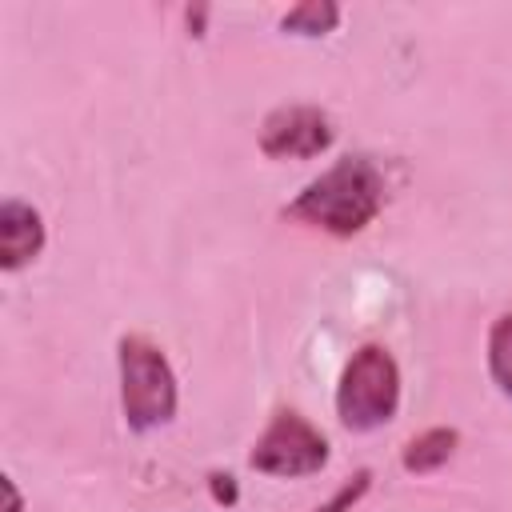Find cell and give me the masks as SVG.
<instances>
[{
    "label": "cell",
    "instance_id": "1",
    "mask_svg": "<svg viewBox=\"0 0 512 512\" xmlns=\"http://www.w3.org/2000/svg\"><path fill=\"white\" fill-rule=\"evenodd\" d=\"M384 208V176L368 156H344L328 172H320L288 208L284 216L324 228L332 236L364 232Z\"/></svg>",
    "mask_w": 512,
    "mask_h": 512
},
{
    "label": "cell",
    "instance_id": "2",
    "mask_svg": "<svg viewBox=\"0 0 512 512\" xmlns=\"http://www.w3.org/2000/svg\"><path fill=\"white\" fill-rule=\"evenodd\" d=\"M400 408V368L380 344H364L344 364L336 388V416L352 432L384 428Z\"/></svg>",
    "mask_w": 512,
    "mask_h": 512
},
{
    "label": "cell",
    "instance_id": "3",
    "mask_svg": "<svg viewBox=\"0 0 512 512\" xmlns=\"http://www.w3.org/2000/svg\"><path fill=\"white\" fill-rule=\"evenodd\" d=\"M120 404L136 432H152L176 416V376L148 336L120 340Z\"/></svg>",
    "mask_w": 512,
    "mask_h": 512
},
{
    "label": "cell",
    "instance_id": "4",
    "mask_svg": "<svg viewBox=\"0 0 512 512\" xmlns=\"http://www.w3.org/2000/svg\"><path fill=\"white\" fill-rule=\"evenodd\" d=\"M248 464L264 476H312L328 464V440L300 412H276L256 448L248 452Z\"/></svg>",
    "mask_w": 512,
    "mask_h": 512
},
{
    "label": "cell",
    "instance_id": "5",
    "mask_svg": "<svg viewBox=\"0 0 512 512\" xmlns=\"http://www.w3.org/2000/svg\"><path fill=\"white\" fill-rule=\"evenodd\" d=\"M328 144H332V120L312 104L276 108L260 128V152L272 160H312Z\"/></svg>",
    "mask_w": 512,
    "mask_h": 512
},
{
    "label": "cell",
    "instance_id": "6",
    "mask_svg": "<svg viewBox=\"0 0 512 512\" xmlns=\"http://www.w3.org/2000/svg\"><path fill=\"white\" fill-rule=\"evenodd\" d=\"M40 248H44L40 212L24 200H4L0 204V268L4 272L24 268Z\"/></svg>",
    "mask_w": 512,
    "mask_h": 512
},
{
    "label": "cell",
    "instance_id": "7",
    "mask_svg": "<svg viewBox=\"0 0 512 512\" xmlns=\"http://www.w3.org/2000/svg\"><path fill=\"white\" fill-rule=\"evenodd\" d=\"M456 428H428V432H420V436H412L408 444H404V468L408 472H416V476H424V472H436L448 456H452V448H456Z\"/></svg>",
    "mask_w": 512,
    "mask_h": 512
},
{
    "label": "cell",
    "instance_id": "8",
    "mask_svg": "<svg viewBox=\"0 0 512 512\" xmlns=\"http://www.w3.org/2000/svg\"><path fill=\"white\" fill-rule=\"evenodd\" d=\"M336 20H340V8L332 0H304V4L284 12L280 28L292 32V36H324V32L336 28Z\"/></svg>",
    "mask_w": 512,
    "mask_h": 512
},
{
    "label": "cell",
    "instance_id": "9",
    "mask_svg": "<svg viewBox=\"0 0 512 512\" xmlns=\"http://www.w3.org/2000/svg\"><path fill=\"white\" fill-rule=\"evenodd\" d=\"M488 368L500 392L512 400V312H504L488 332Z\"/></svg>",
    "mask_w": 512,
    "mask_h": 512
},
{
    "label": "cell",
    "instance_id": "10",
    "mask_svg": "<svg viewBox=\"0 0 512 512\" xmlns=\"http://www.w3.org/2000/svg\"><path fill=\"white\" fill-rule=\"evenodd\" d=\"M368 484H372V472H368V468H360V472H356L348 484H340V492H336L328 504H320L316 512H352V504L368 492Z\"/></svg>",
    "mask_w": 512,
    "mask_h": 512
},
{
    "label": "cell",
    "instance_id": "11",
    "mask_svg": "<svg viewBox=\"0 0 512 512\" xmlns=\"http://www.w3.org/2000/svg\"><path fill=\"white\" fill-rule=\"evenodd\" d=\"M208 480H212V496H216L220 504H232V500H236V484H232V476H224V472H212Z\"/></svg>",
    "mask_w": 512,
    "mask_h": 512
},
{
    "label": "cell",
    "instance_id": "12",
    "mask_svg": "<svg viewBox=\"0 0 512 512\" xmlns=\"http://www.w3.org/2000/svg\"><path fill=\"white\" fill-rule=\"evenodd\" d=\"M4 492H8V512H20V492L12 480H4Z\"/></svg>",
    "mask_w": 512,
    "mask_h": 512
}]
</instances>
